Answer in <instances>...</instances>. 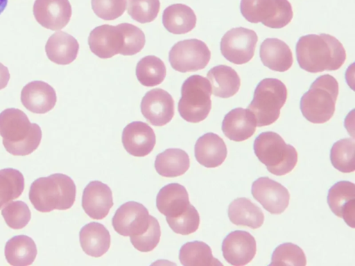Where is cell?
<instances>
[{"instance_id":"cell-22","label":"cell","mask_w":355,"mask_h":266,"mask_svg":"<svg viewBox=\"0 0 355 266\" xmlns=\"http://www.w3.org/2000/svg\"><path fill=\"white\" fill-rule=\"evenodd\" d=\"M197 161L206 168H216L225 160L227 150L223 139L218 134L208 132L198 139L194 146Z\"/></svg>"},{"instance_id":"cell-4","label":"cell","mask_w":355,"mask_h":266,"mask_svg":"<svg viewBox=\"0 0 355 266\" xmlns=\"http://www.w3.org/2000/svg\"><path fill=\"white\" fill-rule=\"evenodd\" d=\"M339 92L338 82L331 75L319 76L302 96L300 109L304 117L313 123H324L334 116Z\"/></svg>"},{"instance_id":"cell-16","label":"cell","mask_w":355,"mask_h":266,"mask_svg":"<svg viewBox=\"0 0 355 266\" xmlns=\"http://www.w3.org/2000/svg\"><path fill=\"white\" fill-rule=\"evenodd\" d=\"M88 44L91 51L100 58H110L120 54L123 37L119 24H103L96 27L89 33Z\"/></svg>"},{"instance_id":"cell-27","label":"cell","mask_w":355,"mask_h":266,"mask_svg":"<svg viewBox=\"0 0 355 266\" xmlns=\"http://www.w3.org/2000/svg\"><path fill=\"white\" fill-rule=\"evenodd\" d=\"M207 77L215 96L227 98L239 90L240 78L236 71L229 66H216L208 71Z\"/></svg>"},{"instance_id":"cell-42","label":"cell","mask_w":355,"mask_h":266,"mask_svg":"<svg viewBox=\"0 0 355 266\" xmlns=\"http://www.w3.org/2000/svg\"><path fill=\"white\" fill-rule=\"evenodd\" d=\"M126 6V0H92L93 11L104 20L111 21L121 17Z\"/></svg>"},{"instance_id":"cell-26","label":"cell","mask_w":355,"mask_h":266,"mask_svg":"<svg viewBox=\"0 0 355 266\" xmlns=\"http://www.w3.org/2000/svg\"><path fill=\"white\" fill-rule=\"evenodd\" d=\"M79 44L72 35L58 31L47 40L45 51L48 58L53 62L66 65L75 60L78 55Z\"/></svg>"},{"instance_id":"cell-1","label":"cell","mask_w":355,"mask_h":266,"mask_svg":"<svg viewBox=\"0 0 355 266\" xmlns=\"http://www.w3.org/2000/svg\"><path fill=\"white\" fill-rule=\"evenodd\" d=\"M300 67L315 73L340 69L346 60V51L335 37L326 33L302 36L296 44Z\"/></svg>"},{"instance_id":"cell-32","label":"cell","mask_w":355,"mask_h":266,"mask_svg":"<svg viewBox=\"0 0 355 266\" xmlns=\"http://www.w3.org/2000/svg\"><path fill=\"white\" fill-rule=\"evenodd\" d=\"M179 260L184 266H223L212 254L210 247L202 241L188 242L179 252Z\"/></svg>"},{"instance_id":"cell-39","label":"cell","mask_w":355,"mask_h":266,"mask_svg":"<svg viewBox=\"0 0 355 266\" xmlns=\"http://www.w3.org/2000/svg\"><path fill=\"white\" fill-rule=\"evenodd\" d=\"M170 228L176 233L189 235L196 231L200 224V215L191 204L183 213L175 218H166Z\"/></svg>"},{"instance_id":"cell-6","label":"cell","mask_w":355,"mask_h":266,"mask_svg":"<svg viewBox=\"0 0 355 266\" xmlns=\"http://www.w3.org/2000/svg\"><path fill=\"white\" fill-rule=\"evenodd\" d=\"M287 99V89L279 80L268 78L257 85L248 109L254 114L257 126H267L279 117L280 109Z\"/></svg>"},{"instance_id":"cell-3","label":"cell","mask_w":355,"mask_h":266,"mask_svg":"<svg viewBox=\"0 0 355 266\" xmlns=\"http://www.w3.org/2000/svg\"><path fill=\"white\" fill-rule=\"evenodd\" d=\"M76 187L73 179L62 174H52L35 179L31 186L29 200L42 213L70 209L76 200Z\"/></svg>"},{"instance_id":"cell-43","label":"cell","mask_w":355,"mask_h":266,"mask_svg":"<svg viewBox=\"0 0 355 266\" xmlns=\"http://www.w3.org/2000/svg\"><path fill=\"white\" fill-rule=\"evenodd\" d=\"M10 77V76L8 68L0 63V90L7 86Z\"/></svg>"},{"instance_id":"cell-44","label":"cell","mask_w":355,"mask_h":266,"mask_svg":"<svg viewBox=\"0 0 355 266\" xmlns=\"http://www.w3.org/2000/svg\"><path fill=\"white\" fill-rule=\"evenodd\" d=\"M8 3V0H0V15L6 8Z\"/></svg>"},{"instance_id":"cell-10","label":"cell","mask_w":355,"mask_h":266,"mask_svg":"<svg viewBox=\"0 0 355 266\" xmlns=\"http://www.w3.org/2000/svg\"><path fill=\"white\" fill-rule=\"evenodd\" d=\"M258 36L255 31L243 27L233 28L223 36L220 52L223 57L235 64L248 62L254 56Z\"/></svg>"},{"instance_id":"cell-28","label":"cell","mask_w":355,"mask_h":266,"mask_svg":"<svg viewBox=\"0 0 355 266\" xmlns=\"http://www.w3.org/2000/svg\"><path fill=\"white\" fill-rule=\"evenodd\" d=\"M228 216L232 223L255 229L264 222L261 209L246 197L234 200L228 207Z\"/></svg>"},{"instance_id":"cell-12","label":"cell","mask_w":355,"mask_h":266,"mask_svg":"<svg viewBox=\"0 0 355 266\" xmlns=\"http://www.w3.org/2000/svg\"><path fill=\"white\" fill-rule=\"evenodd\" d=\"M251 191L253 197L272 214H281L288 206L290 194L287 188L268 177L256 179Z\"/></svg>"},{"instance_id":"cell-8","label":"cell","mask_w":355,"mask_h":266,"mask_svg":"<svg viewBox=\"0 0 355 266\" xmlns=\"http://www.w3.org/2000/svg\"><path fill=\"white\" fill-rule=\"evenodd\" d=\"M240 10L251 23H261L271 28H282L293 19V13L288 0H241Z\"/></svg>"},{"instance_id":"cell-34","label":"cell","mask_w":355,"mask_h":266,"mask_svg":"<svg viewBox=\"0 0 355 266\" xmlns=\"http://www.w3.org/2000/svg\"><path fill=\"white\" fill-rule=\"evenodd\" d=\"M24 189V178L15 168L0 170V209L10 202L18 198Z\"/></svg>"},{"instance_id":"cell-9","label":"cell","mask_w":355,"mask_h":266,"mask_svg":"<svg viewBox=\"0 0 355 266\" xmlns=\"http://www.w3.org/2000/svg\"><path fill=\"white\" fill-rule=\"evenodd\" d=\"M211 52L207 44L198 39L177 42L169 51L168 59L173 69L182 73L201 70L208 64Z\"/></svg>"},{"instance_id":"cell-38","label":"cell","mask_w":355,"mask_h":266,"mask_svg":"<svg viewBox=\"0 0 355 266\" xmlns=\"http://www.w3.org/2000/svg\"><path fill=\"white\" fill-rule=\"evenodd\" d=\"M159 9V0H128V15L134 20L141 24L155 20Z\"/></svg>"},{"instance_id":"cell-15","label":"cell","mask_w":355,"mask_h":266,"mask_svg":"<svg viewBox=\"0 0 355 266\" xmlns=\"http://www.w3.org/2000/svg\"><path fill=\"white\" fill-rule=\"evenodd\" d=\"M72 14L69 0H35L33 15L43 27L58 30L69 22Z\"/></svg>"},{"instance_id":"cell-37","label":"cell","mask_w":355,"mask_h":266,"mask_svg":"<svg viewBox=\"0 0 355 266\" xmlns=\"http://www.w3.org/2000/svg\"><path fill=\"white\" fill-rule=\"evenodd\" d=\"M1 215L6 224L13 229L25 227L31 218V213L28 205L22 201H14L7 204Z\"/></svg>"},{"instance_id":"cell-41","label":"cell","mask_w":355,"mask_h":266,"mask_svg":"<svg viewBox=\"0 0 355 266\" xmlns=\"http://www.w3.org/2000/svg\"><path fill=\"white\" fill-rule=\"evenodd\" d=\"M161 237V229L157 220L151 215L148 229L141 235L130 237L133 247L139 251L149 252L158 245Z\"/></svg>"},{"instance_id":"cell-35","label":"cell","mask_w":355,"mask_h":266,"mask_svg":"<svg viewBox=\"0 0 355 266\" xmlns=\"http://www.w3.org/2000/svg\"><path fill=\"white\" fill-rule=\"evenodd\" d=\"M355 141L354 139H342L334 143L330 152L333 166L342 172H354Z\"/></svg>"},{"instance_id":"cell-17","label":"cell","mask_w":355,"mask_h":266,"mask_svg":"<svg viewBox=\"0 0 355 266\" xmlns=\"http://www.w3.org/2000/svg\"><path fill=\"white\" fill-rule=\"evenodd\" d=\"M121 141L130 154L145 157L153 151L156 143V136L149 125L141 121H134L124 127Z\"/></svg>"},{"instance_id":"cell-40","label":"cell","mask_w":355,"mask_h":266,"mask_svg":"<svg viewBox=\"0 0 355 266\" xmlns=\"http://www.w3.org/2000/svg\"><path fill=\"white\" fill-rule=\"evenodd\" d=\"M119 26L123 37V45L120 54L133 55L140 52L146 42L144 32L137 26L128 23L120 24Z\"/></svg>"},{"instance_id":"cell-2","label":"cell","mask_w":355,"mask_h":266,"mask_svg":"<svg viewBox=\"0 0 355 266\" xmlns=\"http://www.w3.org/2000/svg\"><path fill=\"white\" fill-rule=\"evenodd\" d=\"M0 135L8 152L15 156H26L38 148L42 130L37 124L30 122L24 112L8 108L0 113Z\"/></svg>"},{"instance_id":"cell-30","label":"cell","mask_w":355,"mask_h":266,"mask_svg":"<svg viewBox=\"0 0 355 266\" xmlns=\"http://www.w3.org/2000/svg\"><path fill=\"white\" fill-rule=\"evenodd\" d=\"M188 154L179 148H169L158 154L155 160L157 173L165 177H175L184 175L189 168Z\"/></svg>"},{"instance_id":"cell-31","label":"cell","mask_w":355,"mask_h":266,"mask_svg":"<svg viewBox=\"0 0 355 266\" xmlns=\"http://www.w3.org/2000/svg\"><path fill=\"white\" fill-rule=\"evenodd\" d=\"M5 257L13 266H26L35 260L37 250L33 240L26 235L15 236L5 246Z\"/></svg>"},{"instance_id":"cell-7","label":"cell","mask_w":355,"mask_h":266,"mask_svg":"<svg viewBox=\"0 0 355 266\" xmlns=\"http://www.w3.org/2000/svg\"><path fill=\"white\" fill-rule=\"evenodd\" d=\"M211 87L209 80L193 75L183 82L178 108L180 116L187 122L199 123L209 115L211 108Z\"/></svg>"},{"instance_id":"cell-11","label":"cell","mask_w":355,"mask_h":266,"mask_svg":"<svg viewBox=\"0 0 355 266\" xmlns=\"http://www.w3.org/2000/svg\"><path fill=\"white\" fill-rule=\"evenodd\" d=\"M151 215L141 203L130 201L123 204L112 219L116 233L123 236H137L143 233L149 227Z\"/></svg>"},{"instance_id":"cell-18","label":"cell","mask_w":355,"mask_h":266,"mask_svg":"<svg viewBox=\"0 0 355 266\" xmlns=\"http://www.w3.org/2000/svg\"><path fill=\"white\" fill-rule=\"evenodd\" d=\"M114 204L110 188L100 181H92L84 188L82 207L94 220L105 218Z\"/></svg>"},{"instance_id":"cell-23","label":"cell","mask_w":355,"mask_h":266,"mask_svg":"<svg viewBox=\"0 0 355 266\" xmlns=\"http://www.w3.org/2000/svg\"><path fill=\"white\" fill-rule=\"evenodd\" d=\"M191 205L185 187L172 183L162 187L156 197L158 211L166 218H175L183 213Z\"/></svg>"},{"instance_id":"cell-33","label":"cell","mask_w":355,"mask_h":266,"mask_svg":"<svg viewBox=\"0 0 355 266\" xmlns=\"http://www.w3.org/2000/svg\"><path fill=\"white\" fill-rule=\"evenodd\" d=\"M166 74L164 62L155 55L141 58L136 66V76L144 86L154 87L161 84Z\"/></svg>"},{"instance_id":"cell-13","label":"cell","mask_w":355,"mask_h":266,"mask_svg":"<svg viewBox=\"0 0 355 266\" xmlns=\"http://www.w3.org/2000/svg\"><path fill=\"white\" fill-rule=\"evenodd\" d=\"M141 111L151 125L164 126L168 123L174 116L173 98L168 92L162 89H151L141 100Z\"/></svg>"},{"instance_id":"cell-29","label":"cell","mask_w":355,"mask_h":266,"mask_svg":"<svg viewBox=\"0 0 355 266\" xmlns=\"http://www.w3.org/2000/svg\"><path fill=\"white\" fill-rule=\"evenodd\" d=\"M196 15L188 6L175 3L168 6L162 14L164 28L173 34H184L191 31L196 24Z\"/></svg>"},{"instance_id":"cell-24","label":"cell","mask_w":355,"mask_h":266,"mask_svg":"<svg viewBox=\"0 0 355 266\" xmlns=\"http://www.w3.org/2000/svg\"><path fill=\"white\" fill-rule=\"evenodd\" d=\"M259 55L263 64L278 72L288 71L293 62L289 46L277 38H267L260 46Z\"/></svg>"},{"instance_id":"cell-21","label":"cell","mask_w":355,"mask_h":266,"mask_svg":"<svg viewBox=\"0 0 355 266\" xmlns=\"http://www.w3.org/2000/svg\"><path fill=\"white\" fill-rule=\"evenodd\" d=\"M254 114L247 108L237 107L230 111L222 122V131L229 139L239 142L251 137L256 131Z\"/></svg>"},{"instance_id":"cell-5","label":"cell","mask_w":355,"mask_h":266,"mask_svg":"<svg viewBox=\"0 0 355 266\" xmlns=\"http://www.w3.org/2000/svg\"><path fill=\"white\" fill-rule=\"evenodd\" d=\"M254 152L272 174L283 176L291 172L297 163V152L291 145L274 132H264L254 141Z\"/></svg>"},{"instance_id":"cell-20","label":"cell","mask_w":355,"mask_h":266,"mask_svg":"<svg viewBox=\"0 0 355 266\" xmlns=\"http://www.w3.org/2000/svg\"><path fill=\"white\" fill-rule=\"evenodd\" d=\"M56 100L54 89L43 81L31 82L24 87L21 92L22 105L35 114L47 113L54 107Z\"/></svg>"},{"instance_id":"cell-25","label":"cell","mask_w":355,"mask_h":266,"mask_svg":"<svg viewBox=\"0 0 355 266\" xmlns=\"http://www.w3.org/2000/svg\"><path fill=\"white\" fill-rule=\"evenodd\" d=\"M79 238L83 251L92 257L102 256L110 247V234L105 227L98 222H92L83 226Z\"/></svg>"},{"instance_id":"cell-36","label":"cell","mask_w":355,"mask_h":266,"mask_svg":"<svg viewBox=\"0 0 355 266\" xmlns=\"http://www.w3.org/2000/svg\"><path fill=\"white\" fill-rule=\"evenodd\" d=\"M306 258L301 247L291 242L283 243L275 248L269 265L305 266Z\"/></svg>"},{"instance_id":"cell-14","label":"cell","mask_w":355,"mask_h":266,"mask_svg":"<svg viewBox=\"0 0 355 266\" xmlns=\"http://www.w3.org/2000/svg\"><path fill=\"white\" fill-rule=\"evenodd\" d=\"M222 252L225 260L230 265H245L256 254V240L254 236L246 231H232L223 241Z\"/></svg>"},{"instance_id":"cell-19","label":"cell","mask_w":355,"mask_h":266,"mask_svg":"<svg viewBox=\"0 0 355 266\" xmlns=\"http://www.w3.org/2000/svg\"><path fill=\"white\" fill-rule=\"evenodd\" d=\"M327 203L331 211L346 224L354 228L355 185L349 181H340L329 190Z\"/></svg>"}]
</instances>
